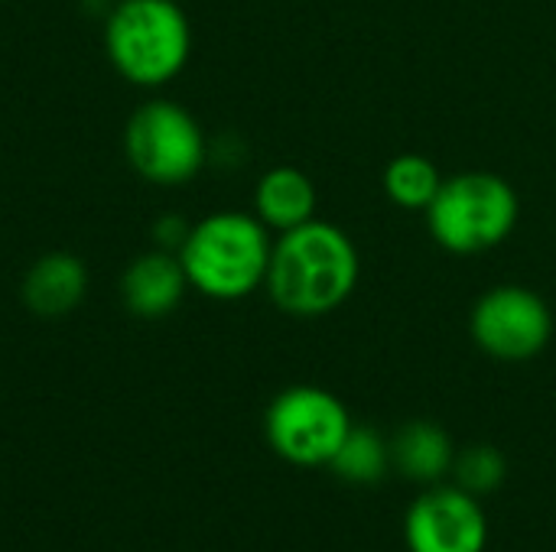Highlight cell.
Instances as JSON below:
<instances>
[{
    "label": "cell",
    "mask_w": 556,
    "mask_h": 552,
    "mask_svg": "<svg viewBox=\"0 0 556 552\" xmlns=\"http://www.w3.org/2000/svg\"><path fill=\"white\" fill-rule=\"evenodd\" d=\"M124 150L134 172L153 185H186L208 159V143L199 120L182 104L166 98H153L130 114Z\"/></svg>",
    "instance_id": "cell-5"
},
{
    "label": "cell",
    "mask_w": 556,
    "mask_h": 552,
    "mask_svg": "<svg viewBox=\"0 0 556 552\" xmlns=\"http://www.w3.org/2000/svg\"><path fill=\"white\" fill-rule=\"evenodd\" d=\"M391 462L414 482H440L446 472H453L456 465V452L453 442L446 436L443 426L430 423V420H414L407 423L394 442H391Z\"/></svg>",
    "instance_id": "cell-12"
},
{
    "label": "cell",
    "mask_w": 556,
    "mask_h": 552,
    "mask_svg": "<svg viewBox=\"0 0 556 552\" xmlns=\"http://www.w3.org/2000/svg\"><path fill=\"white\" fill-rule=\"evenodd\" d=\"M521 218V198L515 185L485 169H469L443 179L437 198L427 208L430 238L456 257L485 254L511 238Z\"/></svg>",
    "instance_id": "cell-4"
},
{
    "label": "cell",
    "mask_w": 556,
    "mask_h": 552,
    "mask_svg": "<svg viewBox=\"0 0 556 552\" xmlns=\"http://www.w3.org/2000/svg\"><path fill=\"white\" fill-rule=\"evenodd\" d=\"M410 552H485L489 521L476 495L456 488H430L404 521Z\"/></svg>",
    "instance_id": "cell-8"
},
{
    "label": "cell",
    "mask_w": 556,
    "mask_h": 552,
    "mask_svg": "<svg viewBox=\"0 0 556 552\" xmlns=\"http://www.w3.org/2000/svg\"><path fill=\"white\" fill-rule=\"evenodd\" d=\"M104 49L124 81L163 88L192 55V26L176 0H117L104 20Z\"/></svg>",
    "instance_id": "cell-3"
},
{
    "label": "cell",
    "mask_w": 556,
    "mask_h": 552,
    "mask_svg": "<svg viewBox=\"0 0 556 552\" xmlns=\"http://www.w3.org/2000/svg\"><path fill=\"white\" fill-rule=\"evenodd\" d=\"M88 270L75 254H42L23 277V303L39 319H62L81 306Z\"/></svg>",
    "instance_id": "cell-10"
},
{
    "label": "cell",
    "mask_w": 556,
    "mask_h": 552,
    "mask_svg": "<svg viewBox=\"0 0 556 552\" xmlns=\"http://www.w3.org/2000/svg\"><path fill=\"white\" fill-rule=\"evenodd\" d=\"M189 221H182V218H176V215H166V218H160L156 224H153V238H156V247L160 251H173V254H179V247L186 244V238H189Z\"/></svg>",
    "instance_id": "cell-16"
},
{
    "label": "cell",
    "mask_w": 556,
    "mask_h": 552,
    "mask_svg": "<svg viewBox=\"0 0 556 552\" xmlns=\"http://www.w3.org/2000/svg\"><path fill=\"white\" fill-rule=\"evenodd\" d=\"M319 192L316 182L296 166H274L257 179L254 189V215L267 224V231H293L316 218Z\"/></svg>",
    "instance_id": "cell-11"
},
{
    "label": "cell",
    "mask_w": 556,
    "mask_h": 552,
    "mask_svg": "<svg viewBox=\"0 0 556 552\" xmlns=\"http://www.w3.org/2000/svg\"><path fill=\"white\" fill-rule=\"evenodd\" d=\"M391 465V446L368 426H352L336 449L329 468L349 485H375Z\"/></svg>",
    "instance_id": "cell-14"
},
{
    "label": "cell",
    "mask_w": 556,
    "mask_h": 552,
    "mask_svg": "<svg viewBox=\"0 0 556 552\" xmlns=\"http://www.w3.org/2000/svg\"><path fill=\"white\" fill-rule=\"evenodd\" d=\"M189 280L179 254L147 251L121 277V299L137 319H166L186 296Z\"/></svg>",
    "instance_id": "cell-9"
},
{
    "label": "cell",
    "mask_w": 556,
    "mask_h": 552,
    "mask_svg": "<svg viewBox=\"0 0 556 552\" xmlns=\"http://www.w3.org/2000/svg\"><path fill=\"white\" fill-rule=\"evenodd\" d=\"M469 335L495 361H531L554 338V312L531 286L502 283L476 299Z\"/></svg>",
    "instance_id": "cell-7"
},
{
    "label": "cell",
    "mask_w": 556,
    "mask_h": 552,
    "mask_svg": "<svg viewBox=\"0 0 556 552\" xmlns=\"http://www.w3.org/2000/svg\"><path fill=\"white\" fill-rule=\"evenodd\" d=\"M358 277L362 257L349 231L313 218L274 238L264 290L280 312L319 319L355 293Z\"/></svg>",
    "instance_id": "cell-1"
},
{
    "label": "cell",
    "mask_w": 556,
    "mask_h": 552,
    "mask_svg": "<svg viewBox=\"0 0 556 552\" xmlns=\"http://www.w3.org/2000/svg\"><path fill=\"white\" fill-rule=\"evenodd\" d=\"M274 238L257 215L215 211L189 228L179 260L189 290L215 303H238L264 290Z\"/></svg>",
    "instance_id": "cell-2"
},
{
    "label": "cell",
    "mask_w": 556,
    "mask_h": 552,
    "mask_svg": "<svg viewBox=\"0 0 556 552\" xmlns=\"http://www.w3.org/2000/svg\"><path fill=\"white\" fill-rule=\"evenodd\" d=\"M352 426L355 423L345 403L336 394L313 384L287 387L274 397L264 416L270 449L300 468L329 465Z\"/></svg>",
    "instance_id": "cell-6"
},
{
    "label": "cell",
    "mask_w": 556,
    "mask_h": 552,
    "mask_svg": "<svg viewBox=\"0 0 556 552\" xmlns=\"http://www.w3.org/2000/svg\"><path fill=\"white\" fill-rule=\"evenodd\" d=\"M440 185H443L440 169L433 166V159H427L420 153H401L384 169L388 198L407 211H427L430 202L437 198Z\"/></svg>",
    "instance_id": "cell-13"
},
{
    "label": "cell",
    "mask_w": 556,
    "mask_h": 552,
    "mask_svg": "<svg viewBox=\"0 0 556 552\" xmlns=\"http://www.w3.org/2000/svg\"><path fill=\"white\" fill-rule=\"evenodd\" d=\"M453 468H456L459 488L469 491V495H476V498L498 491V485L508 475V462H505V455L495 446H472V449H466L456 459Z\"/></svg>",
    "instance_id": "cell-15"
}]
</instances>
